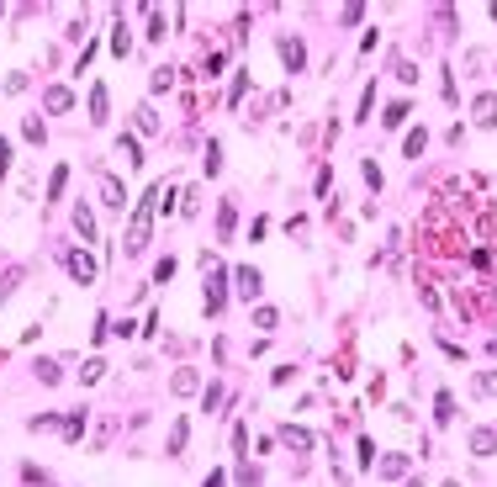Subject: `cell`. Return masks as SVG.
Listing matches in <instances>:
<instances>
[{"label": "cell", "instance_id": "obj_1", "mask_svg": "<svg viewBox=\"0 0 497 487\" xmlns=\"http://www.w3.org/2000/svg\"><path fill=\"white\" fill-rule=\"evenodd\" d=\"M471 122H476V128H497V90H476Z\"/></svg>", "mask_w": 497, "mask_h": 487}, {"label": "cell", "instance_id": "obj_2", "mask_svg": "<svg viewBox=\"0 0 497 487\" xmlns=\"http://www.w3.org/2000/svg\"><path fill=\"white\" fill-rule=\"evenodd\" d=\"M64 270H69L74 281H95V254L90 249H69L64 254Z\"/></svg>", "mask_w": 497, "mask_h": 487}, {"label": "cell", "instance_id": "obj_3", "mask_svg": "<svg viewBox=\"0 0 497 487\" xmlns=\"http://www.w3.org/2000/svg\"><path fill=\"white\" fill-rule=\"evenodd\" d=\"M233 286H238V297H244V302H260V291H265L260 270H248V265H238V270H233Z\"/></svg>", "mask_w": 497, "mask_h": 487}, {"label": "cell", "instance_id": "obj_4", "mask_svg": "<svg viewBox=\"0 0 497 487\" xmlns=\"http://www.w3.org/2000/svg\"><path fill=\"white\" fill-rule=\"evenodd\" d=\"M275 53H281V64H286L291 74L307 64V43H302V37H281V48H275Z\"/></svg>", "mask_w": 497, "mask_h": 487}, {"label": "cell", "instance_id": "obj_5", "mask_svg": "<svg viewBox=\"0 0 497 487\" xmlns=\"http://www.w3.org/2000/svg\"><path fill=\"white\" fill-rule=\"evenodd\" d=\"M471 455H497V424H476L471 429Z\"/></svg>", "mask_w": 497, "mask_h": 487}, {"label": "cell", "instance_id": "obj_6", "mask_svg": "<svg viewBox=\"0 0 497 487\" xmlns=\"http://www.w3.org/2000/svg\"><path fill=\"white\" fill-rule=\"evenodd\" d=\"M169 392H175V397H196V392H202V376H196L190 366H180L175 376H169Z\"/></svg>", "mask_w": 497, "mask_h": 487}, {"label": "cell", "instance_id": "obj_7", "mask_svg": "<svg viewBox=\"0 0 497 487\" xmlns=\"http://www.w3.org/2000/svg\"><path fill=\"white\" fill-rule=\"evenodd\" d=\"M101 202H106L111 212H122V207H127V186H122L117 175H101Z\"/></svg>", "mask_w": 497, "mask_h": 487}, {"label": "cell", "instance_id": "obj_8", "mask_svg": "<svg viewBox=\"0 0 497 487\" xmlns=\"http://www.w3.org/2000/svg\"><path fill=\"white\" fill-rule=\"evenodd\" d=\"M407 466H413V461H407V455H397V451H391V455H381L376 476H381V482H397V476H407Z\"/></svg>", "mask_w": 497, "mask_h": 487}, {"label": "cell", "instance_id": "obj_9", "mask_svg": "<svg viewBox=\"0 0 497 487\" xmlns=\"http://www.w3.org/2000/svg\"><path fill=\"white\" fill-rule=\"evenodd\" d=\"M106 107H111V95H106V85L95 80L90 85V122H95V128H106Z\"/></svg>", "mask_w": 497, "mask_h": 487}, {"label": "cell", "instance_id": "obj_10", "mask_svg": "<svg viewBox=\"0 0 497 487\" xmlns=\"http://www.w3.org/2000/svg\"><path fill=\"white\" fill-rule=\"evenodd\" d=\"M43 107H48V111H69V107H74V90H69V85H48Z\"/></svg>", "mask_w": 497, "mask_h": 487}, {"label": "cell", "instance_id": "obj_11", "mask_svg": "<svg viewBox=\"0 0 497 487\" xmlns=\"http://www.w3.org/2000/svg\"><path fill=\"white\" fill-rule=\"evenodd\" d=\"M186 440H190V418H175V424H169L164 451H169V455H180V451H186Z\"/></svg>", "mask_w": 497, "mask_h": 487}, {"label": "cell", "instance_id": "obj_12", "mask_svg": "<svg viewBox=\"0 0 497 487\" xmlns=\"http://www.w3.org/2000/svg\"><path fill=\"white\" fill-rule=\"evenodd\" d=\"M85 424H90V418H85V408H74V413L64 418V440H69V445H80V440H85Z\"/></svg>", "mask_w": 497, "mask_h": 487}, {"label": "cell", "instance_id": "obj_13", "mask_svg": "<svg viewBox=\"0 0 497 487\" xmlns=\"http://www.w3.org/2000/svg\"><path fill=\"white\" fill-rule=\"evenodd\" d=\"M111 53H117V59H127V53H132V32H127L122 16H117V27H111Z\"/></svg>", "mask_w": 497, "mask_h": 487}, {"label": "cell", "instance_id": "obj_14", "mask_svg": "<svg viewBox=\"0 0 497 487\" xmlns=\"http://www.w3.org/2000/svg\"><path fill=\"white\" fill-rule=\"evenodd\" d=\"M74 233H80L85 244H95V217H90V207H85V202L74 207Z\"/></svg>", "mask_w": 497, "mask_h": 487}, {"label": "cell", "instance_id": "obj_15", "mask_svg": "<svg viewBox=\"0 0 497 487\" xmlns=\"http://www.w3.org/2000/svg\"><path fill=\"white\" fill-rule=\"evenodd\" d=\"M32 376L43 381V387H64V381H59V360H48V355H43V360L32 366Z\"/></svg>", "mask_w": 497, "mask_h": 487}, {"label": "cell", "instance_id": "obj_16", "mask_svg": "<svg viewBox=\"0 0 497 487\" xmlns=\"http://www.w3.org/2000/svg\"><path fill=\"white\" fill-rule=\"evenodd\" d=\"M138 132H143V138H159V132H164V128H159V111H154V107H138Z\"/></svg>", "mask_w": 497, "mask_h": 487}, {"label": "cell", "instance_id": "obj_17", "mask_svg": "<svg viewBox=\"0 0 497 487\" xmlns=\"http://www.w3.org/2000/svg\"><path fill=\"white\" fill-rule=\"evenodd\" d=\"M471 392L476 397H497V371H476V376H471Z\"/></svg>", "mask_w": 497, "mask_h": 487}, {"label": "cell", "instance_id": "obj_18", "mask_svg": "<svg viewBox=\"0 0 497 487\" xmlns=\"http://www.w3.org/2000/svg\"><path fill=\"white\" fill-rule=\"evenodd\" d=\"M148 90H154V95H169V90H175V69H169V64H159L154 80H148Z\"/></svg>", "mask_w": 497, "mask_h": 487}, {"label": "cell", "instance_id": "obj_19", "mask_svg": "<svg viewBox=\"0 0 497 487\" xmlns=\"http://www.w3.org/2000/svg\"><path fill=\"white\" fill-rule=\"evenodd\" d=\"M281 440L291 445V451H307V445H312V434H307L302 424H286V429H281Z\"/></svg>", "mask_w": 497, "mask_h": 487}, {"label": "cell", "instance_id": "obj_20", "mask_svg": "<svg viewBox=\"0 0 497 487\" xmlns=\"http://www.w3.org/2000/svg\"><path fill=\"white\" fill-rule=\"evenodd\" d=\"M101 376H106V360H101V355H90V360L80 366V381H85V387H95Z\"/></svg>", "mask_w": 497, "mask_h": 487}, {"label": "cell", "instance_id": "obj_21", "mask_svg": "<svg viewBox=\"0 0 497 487\" xmlns=\"http://www.w3.org/2000/svg\"><path fill=\"white\" fill-rule=\"evenodd\" d=\"M424 149H428V132H424V128H413V132L402 138V154H407V159H418Z\"/></svg>", "mask_w": 497, "mask_h": 487}, {"label": "cell", "instance_id": "obj_22", "mask_svg": "<svg viewBox=\"0 0 497 487\" xmlns=\"http://www.w3.org/2000/svg\"><path fill=\"white\" fill-rule=\"evenodd\" d=\"M233 212H238L233 202H223V207H217V233H223V238H233V228H238V217H233Z\"/></svg>", "mask_w": 497, "mask_h": 487}, {"label": "cell", "instance_id": "obj_23", "mask_svg": "<svg viewBox=\"0 0 497 487\" xmlns=\"http://www.w3.org/2000/svg\"><path fill=\"white\" fill-rule=\"evenodd\" d=\"M434 418H439V424H450V418H455V392H439L434 397Z\"/></svg>", "mask_w": 497, "mask_h": 487}, {"label": "cell", "instance_id": "obj_24", "mask_svg": "<svg viewBox=\"0 0 497 487\" xmlns=\"http://www.w3.org/2000/svg\"><path fill=\"white\" fill-rule=\"evenodd\" d=\"M22 138H27V143H48V128H43V117H27V122H22Z\"/></svg>", "mask_w": 497, "mask_h": 487}, {"label": "cell", "instance_id": "obj_25", "mask_svg": "<svg viewBox=\"0 0 497 487\" xmlns=\"http://www.w3.org/2000/svg\"><path fill=\"white\" fill-rule=\"evenodd\" d=\"M64 180H69V165H53V180H48V202H59Z\"/></svg>", "mask_w": 497, "mask_h": 487}, {"label": "cell", "instance_id": "obj_26", "mask_svg": "<svg viewBox=\"0 0 497 487\" xmlns=\"http://www.w3.org/2000/svg\"><path fill=\"white\" fill-rule=\"evenodd\" d=\"M370 111H376V85H365V90H360V111H355V122H365Z\"/></svg>", "mask_w": 497, "mask_h": 487}, {"label": "cell", "instance_id": "obj_27", "mask_svg": "<svg viewBox=\"0 0 497 487\" xmlns=\"http://www.w3.org/2000/svg\"><path fill=\"white\" fill-rule=\"evenodd\" d=\"M59 424H64L59 413H37V418H32V424H27V429H32V434H48V429H59Z\"/></svg>", "mask_w": 497, "mask_h": 487}, {"label": "cell", "instance_id": "obj_28", "mask_svg": "<svg viewBox=\"0 0 497 487\" xmlns=\"http://www.w3.org/2000/svg\"><path fill=\"white\" fill-rule=\"evenodd\" d=\"M148 43H164V16L148 6Z\"/></svg>", "mask_w": 497, "mask_h": 487}, {"label": "cell", "instance_id": "obj_29", "mask_svg": "<svg viewBox=\"0 0 497 487\" xmlns=\"http://www.w3.org/2000/svg\"><path fill=\"white\" fill-rule=\"evenodd\" d=\"M248 85H254V80H248V69H244V74L233 80V90H227V107H238V101H244V90H248Z\"/></svg>", "mask_w": 497, "mask_h": 487}, {"label": "cell", "instance_id": "obj_30", "mask_svg": "<svg viewBox=\"0 0 497 487\" xmlns=\"http://www.w3.org/2000/svg\"><path fill=\"white\" fill-rule=\"evenodd\" d=\"M254 323H260V329H275V323H281V313H275V308H265V302H260V308H254Z\"/></svg>", "mask_w": 497, "mask_h": 487}, {"label": "cell", "instance_id": "obj_31", "mask_svg": "<svg viewBox=\"0 0 497 487\" xmlns=\"http://www.w3.org/2000/svg\"><path fill=\"white\" fill-rule=\"evenodd\" d=\"M291 381H296V366H275L270 371V387H291Z\"/></svg>", "mask_w": 497, "mask_h": 487}, {"label": "cell", "instance_id": "obj_32", "mask_svg": "<svg viewBox=\"0 0 497 487\" xmlns=\"http://www.w3.org/2000/svg\"><path fill=\"white\" fill-rule=\"evenodd\" d=\"M360 170H365V186H370V191H381V165H376V159H365Z\"/></svg>", "mask_w": 497, "mask_h": 487}, {"label": "cell", "instance_id": "obj_33", "mask_svg": "<svg viewBox=\"0 0 497 487\" xmlns=\"http://www.w3.org/2000/svg\"><path fill=\"white\" fill-rule=\"evenodd\" d=\"M217 170H223V149H217V143H206V175H217Z\"/></svg>", "mask_w": 497, "mask_h": 487}, {"label": "cell", "instance_id": "obj_34", "mask_svg": "<svg viewBox=\"0 0 497 487\" xmlns=\"http://www.w3.org/2000/svg\"><path fill=\"white\" fill-rule=\"evenodd\" d=\"M402 117H407V101H391V107H386V128H397Z\"/></svg>", "mask_w": 497, "mask_h": 487}, {"label": "cell", "instance_id": "obj_35", "mask_svg": "<svg viewBox=\"0 0 497 487\" xmlns=\"http://www.w3.org/2000/svg\"><path fill=\"white\" fill-rule=\"evenodd\" d=\"M217 403H223V387H217V381H212V387H206V392H202V408H206V413H212Z\"/></svg>", "mask_w": 497, "mask_h": 487}, {"label": "cell", "instance_id": "obj_36", "mask_svg": "<svg viewBox=\"0 0 497 487\" xmlns=\"http://www.w3.org/2000/svg\"><path fill=\"white\" fill-rule=\"evenodd\" d=\"M27 85H32V80H27V74H22V69H16V74H6V90H11V95H22V90H27Z\"/></svg>", "mask_w": 497, "mask_h": 487}, {"label": "cell", "instance_id": "obj_37", "mask_svg": "<svg viewBox=\"0 0 497 487\" xmlns=\"http://www.w3.org/2000/svg\"><path fill=\"white\" fill-rule=\"evenodd\" d=\"M397 80H402V85H413V80H418V64H407V59H397Z\"/></svg>", "mask_w": 497, "mask_h": 487}, {"label": "cell", "instance_id": "obj_38", "mask_svg": "<svg viewBox=\"0 0 497 487\" xmlns=\"http://www.w3.org/2000/svg\"><path fill=\"white\" fill-rule=\"evenodd\" d=\"M169 275H175V260H169V254H164V260H159V265H154V281H159V286H164V281H169Z\"/></svg>", "mask_w": 497, "mask_h": 487}, {"label": "cell", "instance_id": "obj_39", "mask_svg": "<svg viewBox=\"0 0 497 487\" xmlns=\"http://www.w3.org/2000/svg\"><path fill=\"white\" fill-rule=\"evenodd\" d=\"M122 154H127L132 165H143V149H138V138H122Z\"/></svg>", "mask_w": 497, "mask_h": 487}, {"label": "cell", "instance_id": "obj_40", "mask_svg": "<svg viewBox=\"0 0 497 487\" xmlns=\"http://www.w3.org/2000/svg\"><path fill=\"white\" fill-rule=\"evenodd\" d=\"M355 455H360V466H370V461H376V445H370V440H360V445H355Z\"/></svg>", "mask_w": 497, "mask_h": 487}, {"label": "cell", "instance_id": "obj_41", "mask_svg": "<svg viewBox=\"0 0 497 487\" xmlns=\"http://www.w3.org/2000/svg\"><path fill=\"white\" fill-rule=\"evenodd\" d=\"M206 487H223V472H212V476H206Z\"/></svg>", "mask_w": 497, "mask_h": 487}, {"label": "cell", "instance_id": "obj_42", "mask_svg": "<svg viewBox=\"0 0 497 487\" xmlns=\"http://www.w3.org/2000/svg\"><path fill=\"white\" fill-rule=\"evenodd\" d=\"M402 487H424V472H418V476H413V482H402Z\"/></svg>", "mask_w": 497, "mask_h": 487}, {"label": "cell", "instance_id": "obj_43", "mask_svg": "<svg viewBox=\"0 0 497 487\" xmlns=\"http://www.w3.org/2000/svg\"><path fill=\"white\" fill-rule=\"evenodd\" d=\"M486 16H492V22H497V0H492V6H486Z\"/></svg>", "mask_w": 497, "mask_h": 487}, {"label": "cell", "instance_id": "obj_44", "mask_svg": "<svg viewBox=\"0 0 497 487\" xmlns=\"http://www.w3.org/2000/svg\"><path fill=\"white\" fill-rule=\"evenodd\" d=\"M439 487H461V482H439Z\"/></svg>", "mask_w": 497, "mask_h": 487}, {"label": "cell", "instance_id": "obj_45", "mask_svg": "<svg viewBox=\"0 0 497 487\" xmlns=\"http://www.w3.org/2000/svg\"><path fill=\"white\" fill-rule=\"evenodd\" d=\"M486 350H492V355H497V339H492V345H486Z\"/></svg>", "mask_w": 497, "mask_h": 487}]
</instances>
